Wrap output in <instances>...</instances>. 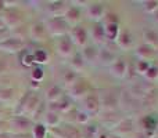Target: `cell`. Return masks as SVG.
Here are the masks:
<instances>
[{
  "instance_id": "cell-4",
  "label": "cell",
  "mask_w": 158,
  "mask_h": 138,
  "mask_svg": "<svg viewBox=\"0 0 158 138\" xmlns=\"http://www.w3.org/2000/svg\"><path fill=\"white\" fill-rule=\"evenodd\" d=\"M24 47V41L22 39L18 37H8V39H3V41H0V49L4 51H18L19 49Z\"/></svg>"
},
{
  "instance_id": "cell-14",
  "label": "cell",
  "mask_w": 158,
  "mask_h": 138,
  "mask_svg": "<svg viewBox=\"0 0 158 138\" xmlns=\"http://www.w3.org/2000/svg\"><path fill=\"white\" fill-rule=\"evenodd\" d=\"M38 105H39V101L36 97H29L28 95V101L25 102V112H28V109H29V112H33L35 109H38Z\"/></svg>"
},
{
  "instance_id": "cell-11",
  "label": "cell",
  "mask_w": 158,
  "mask_h": 138,
  "mask_svg": "<svg viewBox=\"0 0 158 138\" xmlns=\"http://www.w3.org/2000/svg\"><path fill=\"white\" fill-rule=\"evenodd\" d=\"M117 40H118V44H119V47H122V49H129V47L132 46V37H131V35H129L126 30H123L122 33H121L119 36L117 37Z\"/></svg>"
},
{
  "instance_id": "cell-10",
  "label": "cell",
  "mask_w": 158,
  "mask_h": 138,
  "mask_svg": "<svg viewBox=\"0 0 158 138\" xmlns=\"http://www.w3.org/2000/svg\"><path fill=\"white\" fill-rule=\"evenodd\" d=\"M104 36L110 40H117L118 37V24H107L104 26Z\"/></svg>"
},
{
  "instance_id": "cell-1",
  "label": "cell",
  "mask_w": 158,
  "mask_h": 138,
  "mask_svg": "<svg viewBox=\"0 0 158 138\" xmlns=\"http://www.w3.org/2000/svg\"><path fill=\"white\" fill-rule=\"evenodd\" d=\"M47 30V35H52V36H65V32L68 30V24L65 22V19L58 17V18H50L46 21L44 24Z\"/></svg>"
},
{
  "instance_id": "cell-12",
  "label": "cell",
  "mask_w": 158,
  "mask_h": 138,
  "mask_svg": "<svg viewBox=\"0 0 158 138\" xmlns=\"http://www.w3.org/2000/svg\"><path fill=\"white\" fill-rule=\"evenodd\" d=\"M61 97H63V94H61V90L58 89L57 86H52L49 90H47V98H49L52 102H54V101H58Z\"/></svg>"
},
{
  "instance_id": "cell-7",
  "label": "cell",
  "mask_w": 158,
  "mask_h": 138,
  "mask_svg": "<svg viewBox=\"0 0 158 138\" xmlns=\"http://www.w3.org/2000/svg\"><path fill=\"white\" fill-rule=\"evenodd\" d=\"M111 73L117 77H123L126 73V64L123 60H115L111 65Z\"/></svg>"
},
{
  "instance_id": "cell-3",
  "label": "cell",
  "mask_w": 158,
  "mask_h": 138,
  "mask_svg": "<svg viewBox=\"0 0 158 138\" xmlns=\"http://www.w3.org/2000/svg\"><path fill=\"white\" fill-rule=\"evenodd\" d=\"M56 49H57V53L61 57L68 58V57H72V54H74V43H72L71 39L67 37V36L58 37Z\"/></svg>"
},
{
  "instance_id": "cell-17",
  "label": "cell",
  "mask_w": 158,
  "mask_h": 138,
  "mask_svg": "<svg viewBox=\"0 0 158 138\" xmlns=\"http://www.w3.org/2000/svg\"><path fill=\"white\" fill-rule=\"evenodd\" d=\"M33 60L38 61V62H46L47 54L44 51H42V50H39V51H36L35 54H33Z\"/></svg>"
},
{
  "instance_id": "cell-16",
  "label": "cell",
  "mask_w": 158,
  "mask_h": 138,
  "mask_svg": "<svg viewBox=\"0 0 158 138\" xmlns=\"http://www.w3.org/2000/svg\"><path fill=\"white\" fill-rule=\"evenodd\" d=\"M46 122H47V124H50V126H57L58 122H60V117H58L54 112H49V113L46 115Z\"/></svg>"
},
{
  "instance_id": "cell-8",
  "label": "cell",
  "mask_w": 158,
  "mask_h": 138,
  "mask_svg": "<svg viewBox=\"0 0 158 138\" xmlns=\"http://www.w3.org/2000/svg\"><path fill=\"white\" fill-rule=\"evenodd\" d=\"M79 18H81V11L78 10L77 7H68L65 11V14H64V19H65L67 24H75V22L79 21Z\"/></svg>"
},
{
  "instance_id": "cell-18",
  "label": "cell",
  "mask_w": 158,
  "mask_h": 138,
  "mask_svg": "<svg viewBox=\"0 0 158 138\" xmlns=\"http://www.w3.org/2000/svg\"><path fill=\"white\" fill-rule=\"evenodd\" d=\"M32 77H33V79H42V77H43V69H40V68L33 69Z\"/></svg>"
},
{
  "instance_id": "cell-2",
  "label": "cell",
  "mask_w": 158,
  "mask_h": 138,
  "mask_svg": "<svg viewBox=\"0 0 158 138\" xmlns=\"http://www.w3.org/2000/svg\"><path fill=\"white\" fill-rule=\"evenodd\" d=\"M69 39L74 44H77L79 47H85L87 43V32L83 26L75 25L72 26L71 32H69Z\"/></svg>"
},
{
  "instance_id": "cell-6",
  "label": "cell",
  "mask_w": 158,
  "mask_h": 138,
  "mask_svg": "<svg viewBox=\"0 0 158 138\" xmlns=\"http://www.w3.org/2000/svg\"><path fill=\"white\" fill-rule=\"evenodd\" d=\"M29 35L33 40H44V37L47 36L46 26L43 24H35L29 30Z\"/></svg>"
},
{
  "instance_id": "cell-20",
  "label": "cell",
  "mask_w": 158,
  "mask_h": 138,
  "mask_svg": "<svg viewBox=\"0 0 158 138\" xmlns=\"http://www.w3.org/2000/svg\"><path fill=\"white\" fill-rule=\"evenodd\" d=\"M3 29H6V24H4V21L2 19V17H0V30H3Z\"/></svg>"
},
{
  "instance_id": "cell-13",
  "label": "cell",
  "mask_w": 158,
  "mask_h": 138,
  "mask_svg": "<svg viewBox=\"0 0 158 138\" xmlns=\"http://www.w3.org/2000/svg\"><path fill=\"white\" fill-rule=\"evenodd\" d=\"M93 53L94 54H97L98 50L96 49L94 46H86L83 50V53H82V58H83V61H93L94 60V57H93Z\"/></svg>"
},
{
  "instance_id": "cell-9",
  "label": "cell",
  "mask_w": 158,
  "mask_h": 138,
  "mask_svg": "<svg viewBox=\"0 0 158 138\" xmlns=\"http://www.w3.org/2000/svg\"><path fill=\"white\" fill-rule=\"evenodd\" d=\"M86 90H87V83L85 80L74 81L72 83V89H71V95H74V97H82V95H85Z\"/></svg>"
},
{
  "instance_id": "cell-15",
  "label": "cell",
  "mask_w": 158,
  "mask_h": 138,
  "mask_svg": "<svg viewBox=\"0 0 158 138\" xmlns=\"http://www.w3.org/2000/svg\"><path fill=\"white\" fill-rule=\"evenodd\" d=\"M33 137L35 138H44L46 137V127L43 124H36L33 127Z\"/></svg>"
},
{
  "instance_id": "cell-5",
  "label": "cell",
  "mask_w": 158,
  "mask_h": 138,
  "mask_svg": "<svg viewBox=\"0 0 158 138\" xmlns=\"http://www.w3.org/2000/svg\"><path fill=\"white\" fill-rule=\"evenodd\" d=\"M87 7V17L90 19H94V21H100L104 17V6L101 3H90Z\"/></svg>"
},
{
  "instance_id": "cell-19",
  "label": "cell",
  "mask_w": 158,
  "mask_h": 138,
  "mask_svg": "<svg viewBox=\"0 0 158 138\" xmlns=\"http://www.w3.org/2000/svg\"><path fill=\"white\" fill-rule=\"evenodd\" d=\"M87 115L86 113H82V112H79L78 113V122H81V123H85V122H87Z\"/></svg>"
}]
</instances>
